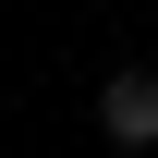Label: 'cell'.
Wrapping results in <instances>:
<instances>
[{
	"mask_svg": "<svg viewBox=\"0 0 158 158\" xmlns=\"http://www.w3.org/2000/svg\"><path fill=\"white\" fill-rule=\"evenodd\" d=\"M98 134H110L122 158H134V146H158V73H146V61H122V73L98 85Z\"/></svg>",
	"mask_w": 158,
	"mask_h": 158,
	"instance_id": "6da1fadb",
	"label": "cell"
}]
</instances>
